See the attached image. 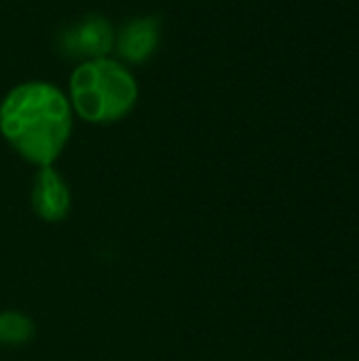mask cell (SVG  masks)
<instances>
[{
    "mask_svg": "<svg viewBox=\"0 0 359 361\" xmlns=\"http://www.w3.org/2000/svg\"><path fill=\"white\" fill-rule=\"evenodd\" d=\"M140 87L133 72L118 59L80 61L70 76V106L76 116L93 125L125 118L138 104Z\"/></svg>",
    "mask_w": 359,
    "mask_h": 361,
    "instance_id": "2",
    "label": "cell"
},
{
    "mask_svg": "<svg viewBox=\"0 0 359 361\" xmlns=\"http://www.w3.org/2000/svg\"><path fill=\"white\" fill-rule=\"evenodd\" d=\"M159 42H161V19L135 17L116 32L114 51L123 63H144L157 53Z\"/></svg>",
    "mask_w": 359,
    "mask_h": 361,
    "instance_id": "5",
    "label": "cell"
},
{
    "mask_svg": "<svg viewBox=\"0 0 359 361\" xmlns=\"http://www.w3.org/2000/svg\"><path fill=\"white\" fill-rule=\"evenodd\" d=\"M116 32L102 15H89L59 34V51L70 59L91 61L114 51Z\"/></svg>",
    "mask_w": 359,
    "mask_h": 361,
    "instance_id": "3",
    "label": "cell"
},
{
    "mask_svg": "<svg viewBox=\"0 0 359 361\" xmlns=\"http://www.w3.org/2000/svg\"><path fill=\"white\" fill-rule=\"evenodd\" d=\"M72 125L68 95L47 80L21 82L0 102V135L34 167L55 165L70 142Z\"/></svg>",
    "mask_w": 359,
    "mask_h": 361,
    "instance_id": "1",
    "label": "cell"
},
{
    "mask_svg": "<svg viewBox=\"0 0 359 361\" xmlns=\"http://www.w3.org/2000/svg\"><path fill=\"white\" fill-rule=\"evenodd\" d=\"M36 336V324L30 315L6 309L0 311V347L2 349H19L34 341Z\"/></svg>",
    "mask_w": 359,
    "mask_h": 361,
    "instance_id": "6",
    "label": "cell"
},
{
    "mask_svg": "<svg viewBox=\"0 0 359 361\" xmlns=\"http://www.w3.org/2000/svg\"><path fill=\"white\" fill-rule=\"evenodd\" d=\"M30 207L42 222L49 224L68 218L72 207V192L55 165L38 167L30 188Z\"/></svg>",
    "mask_w": 359,
    "mask_h": 361,
    "instance_id": "4",
    "label": "cell"
}]
</instances>
